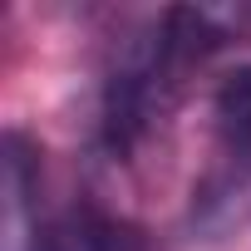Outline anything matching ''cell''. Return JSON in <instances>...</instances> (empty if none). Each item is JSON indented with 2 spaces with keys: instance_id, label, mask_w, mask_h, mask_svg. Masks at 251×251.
I'll list each match as a JSON object with an SVG mask.
<instances>
[{
  "instance_id": "cell-1",
  "label": "cell",
  "mask_w": 251,
  "mask_h": 251,
  "mask_svg": "<svg viewBox=\"0 0 251 251\" xmlns=\"http://www.w3.org/2000/svg\"><path fill=\"white\" fill-rule=\"evenodd\" d=\"M212 113H217V128H222V138L231 148H251V64L231 69L217 84Z\"/></svg>"
},
{
  "instance_id": "cell-2",
  "label": "cell",
  "mask_w": 251,
  "mask_h": 251,
  "mask_svg": "<svg viewBox=\"0 0 251 251\" xmlns=\"http://www.w3.org/2000/svg\"><path fill=\"white\" fill-rule=\"evenodd\" d=\"M45 251H113V241H108V226H99L89 217H64L45 236Z\"/></svg>"
}]
</instances>
